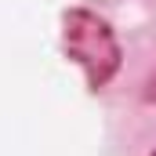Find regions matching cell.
<instances>
[{
  "label": "cell",
  "instance_id": "7a4b0ae2",
  "mask_svg": "<svg viewBox=\"0 0 156 156\" xmlns=\"http://www.w3.org/2000/svg\"><path fill=\"white\" fill-rule=\"evenodd\" d=\"M149 156H156V149H153V153H149Z\"/></svg>",
  "mask_w": 156,
  "mask_h": 156
},
{
  "label": "cell",
  "instance_id": "6da1fadb",
  "mask_svg": "<svg viewBox=\"0 0 156 156\" xmlns=\"http://www.w3.org/2000/svg\"><path fill=\"white\" fill-rule=\"evenodd\" d=\"M62 44H66V55L76 62L87 76V87L98 91L105 87L113 73L120 69V44L109 29L105 18L91 15V11H66L62 18Z\"/></svg>",
  "mask_w": 156,
  "mask_h": 156
}]
</instances>
